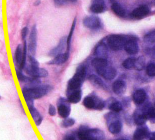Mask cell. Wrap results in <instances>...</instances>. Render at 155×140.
Instances as JSON below:
<instances>
[{"mask_svg": "<svg viewBox=\"0 0 155 140\" xmlns=\"http://www.w3.org/2000/svg\"><path fill=\"white\" fill-rule=\"evenodd\" d=\"M144 40L148 42H155V30L146 35L144 37Z\"/></svg>", "mask_w": 155, "mask_h": 140, "instance_id": "74e56055", "label": "cell"}, {"mask_svg": "<svg viewBox=\"0 0 155 140\" xmlns=\"http://www.w3.org/2000/svg\"><path fill=\"white\" fill-rule=\"evenodd\" d=\"M88 133L90 135L96 140H104L105 136L103 132L98 129H89Z\"/></svg>", "mask_w": 155, "mask_h": 140, "instance_id": "7402d4cb", "label": "cell"}, {"mask_svg": "<svg viewBox=\"0 0 155 140\" xmlns=\"http://www.w3.org/2000/svg\"><path fill=\"white\" fill-rule=\"evenodd\" d=\"M49 114L50 116H55V114H56V108L53 105L50 104L49 107Z\"/></svg>", "mask_w": 155, "mask_h": 140, "instance_id": "7bdbcfd3", "label": "cell"}, {"mask_svg": "<svg viewBox=\"0 0 155 140\" xmlns=\"http://www.w3.org/2000/svg\"><path fill=\"white\" fill-rule=\"evenodd\" d=\"M147 116L146 113H137L135 116L134 121L137 125H143L146 121Z\"/></svg>", "mask_w": 155, "mask_h": 140, "instance_id": "83f0119b", "label": "cell"}, {"mask_svg": "<svg viewBox=\"0 0 155 140\" xmlns=\"http://www.w3.org/2000/svg\"><path fill=\"white\" fill-rule=\"evenodd\" d=\"M16 73H17V79L20 82H27V81L30 82V81L31 79L29 78V77L25 76L21 71H17Z\"/></svg>", "mask_w": 155, "mask_h": 140, "instance_id": "e575fe53", "label": "cell"}, {"mask_svg": "<svg viewBox=\"0 0 155 140\" xmlns=\"http://www.w3.org/2000/svg\"><path fill=\"white\" fill-rule=\"evenodd\" d=\"M146 97V94L142 89L137 90L133 94V100L136 104H143Z\"/></svg>", "mask_w": 155, "mask_h": 140, "instance_id": "9a60e30c", "label": "cell"}, {"mask_svg": "<svg viewBox=\"0 0 155 140\" xmlns=\"http://www.w3.org/2000/svg\"><path fill=\"white\" fill-rule=\"evenodd\" d=\"M122 140H126V139H122Z\"/></svg>", "mask_w": 155, "mask_h": 140, "instance_id": "7dc6e473", "label": "cell"}, {"mask_svg": "<svg viewBox=\"0 0 155 140\" xmlns=\"http://www.w3.org/2000/svg\"><path fill=\"white\" fill-rule=\"evenodd\" d=\"M66 43L67 45V38L63 37L61 38L58 46L51 51L49 55L51 56H57L59 54H61V52L65 48Z\"/></svg>", "mask_w": 155, "mask_h": 140, "instance_id": "4fadbf2b", "label": "cell"}, {"mask_svg": "<svg viewBox=\"0 0 155 140\" xmlns=\"http://www.w3.org/2000/svg\"><path fill=\"white\" fill-rule=\"evenodd\" d=\"M83 104L88 109H95L97 106L95 99L90 96H87L84 99Z\"/></svg>", "mask_w": 155, "mask_h": 140, "instance_id": "484cf974", "label": "cell"}, {"mask_svg": "<svg viewBox=\"0 0 155 140\" xmlns=\"http://www.w3.org/2000/svg\"><path fill=\"white\" fill-rule=\"evenodd\" d=\"M95 53L97 56V58L105 59L108 55V51L106 45L104 43H100L97 46Z\"/></svg>", "mask_w": 155, "mask_h": 140, "instance_id": "ac0fdd59", "label": "cell"}, {"mask_svg": "<svg viewBox=\"0 0 155 140\" xmlns=\"http://www.w3.org/2000/svg\"><path fill=\"white\" fill-rule=\"evenodd\" d=\"M150 10L148 6L143 5L134 10L132 13V15L136 19H141L146 17L147 14H148Z\"/></svg>", "mask_w": 155, "mask_h": 140, "instance_id": "9c48e42d", "label": "cell"}, {"mask_svg": "<svg viewBox=\"0 0 155 140\" xmlns=\"http://www.w3.org/2000/svg\"><path fill=\"white\" fill-rule=\"evenodd\" d=\"M22 94L25 100V102L27 103L28 108L30 109L31 107H34V99L32 97H31L23 89H22Z\"/></svg>", "mask_w": 155, "mask_h": 140, "instance_id": "f546056e", "label": "cell"}, {"mask_svg": "<svg viewBox=\"0 0 155 140\" xmlns=\"http://www.w3.org/2000/svg\"><path fill=\"white\" fill-rule=\"evenodd\" d=\"M64 140H76V139L74 136H73L69 135V136H66Z\"/></svg>", "mask_w": 155, "mask_h": 140, "instance_id": "ee69618b", "label": "cell"}, {"mask_svg": "<svg viewBox=\"0 0 155 140\" xmlns=\"http://www.w3.org/2000/svg\"><path fill=\"white\" fill-rule=\"evenodd\" d=\"M89 128L85 126H81L78 131V137L80 140H96L89 134Z\"/></svg>", "mask_w": 155, "mask_h": 140, "instance_id": "2e32d148", "label": "cell"}, {"mask_svg": "<svg viewBox=\"0 0 155 140\" xmlns=\"http://www.w3.org/2000/svg\"><path fill=\"white\" fill-rule=\"evenodd\" d=\"M111 8H112V10L114 11V13L117 14V16L120 17H124V15L126 14L125 10L124 9V8L120 4L115 3L112 4Z\"/></svg>", "mask_w": 155, "mask_h": 140, "instance_id": "cb8c5ba5", "label": "cell"}, {"mask_svg": "<svg viewBox=\"0 0 155 140\" xmlns=\"http://www.w3.org/2000/svg\"><path fill=\"white\" fill-rule=\"evenodd\" d=\"M97 72L99 75L102 76L107 80L114 79L117 74L116 70L112 67L108 66V65L102 68L97 69Z\"/></svg>", "mask_w": 155, "mask_h": 140, "instance_id": "5b68a950", "label": "cell"}, {"mask_svg": "<svg viewBox=\"0 0 155 140\" xmlns=\"http://www.w3.org/2000/svg\"><path fill=\"white\" fill-rule=\"evenodd\" d=\"M29 61L30 62V65L34 66V67H38L39 66V63H38V61L32 56H29Z\"/></svg>", "mask_w": 155, "mask_h": 140, "instance_id": "60d3db41", "label": "cell"}, {"mask_svg": "<svg viewBox=\"0 0 155 140\" xmlns=\"http://www.w3.org/2000/svg\"><path fill=\"white\" fill-rule=\"evenodd\" d=\"M64 101H63V103H61L58 106V113L61 117L63 118H67L69 114H70V107L64 103Z\"/></svg>", "mask_w": 155, "mask_h": 140, "instance_id": "d6986e66", "label": "cell"}, {"mask_svg": "<svg viewBox=\"0 0 155 140\" xmlns=\"http://www.w3.org/2000/svg\"><path fill=\"white\" fill-rule=\"evenodd\" d=\"M82 96V92L81 91L78 90L73 91L68 94V100L69 103H71L73 104H76L79 103Z\"/></svg>", "mask_w": 155, "mask_h": 140, "instance_id": "e0dca14e", "label": "cell"}, {"mask_svg": "<svg viewBox=\"0 0 155 140\" xmlns=\"http://www.w3.org/2000/svg\"><path fill=\"white\" fill-rule=\"evenodd\" d=\"M27 45L26 40H24V57H23V60L21 62V64L20 65V68L23 69L26 64V59H27Z\"/></svg>", "mask_w": 155, "mask_h": 140, "instance_id": "836d02e7", "label": "cell"}, {"mask_svg": "<svg viewBox=\"0 0 155 140\" xmlns=\"http://www.w3.org/2000/svg\"><path fill=\"white\" fill-rule=\"evenodd\" d=\"M145 65V62L143 57H139L137 60H136L134 67L138 71H141L142 70Z\"/></svg>", "mask_w": 155, "mask_h": 140, "instance_id": "1f68e13d", "label": "cell"}, {"mask_svg": "<svg viewBox=\"0 0 155 140\" xmlns=\"http://www.w3.org/2000/svg\"><path fill=\"white\" fill-rule=\"evenodd\" d=\"M91 64L97 70L107 65V61L106 59H104L96 58L92 60Z\"/></svg>", "mask_w": 155, "mask_h": 140, "instance_id": "d4e9b609", "label": "cell"}, {"mask_svg": "<svg viewBox=\"0 0 155 140\" xmlns=\"http://www.w3.org/2000/svg\"><path fill=\"white\" fill-rule=\"evenodd\" d=\"M90 81L93 84H94L96 86L102 87L104 85V83L100 79L99 77L95 75H91L90 77Z\"/></svg>", "mask_w": 155, "mask_h": 140, "instance_id": "4dcf8cb0", "label": "cell"}, {"mask_svg": "<svg viewBox=\"0 0 155 140\" xmlns=\"http://www.w3.org/2000/svg\"><path fill=\"white\" fill-rule=\"evenodd\" d=\"M28 110L35 124L37 126H39L43 120V118L34 107H31L28 109Z\"/></svg>", "mask_w": 155, "mask_h": 140, "instance_id": "ffe728a7", "label": "cell"}, {"mask_svg": "<svg viewBox=\"0 0 155 140\" xmlns=\"http://www.w3.org/2000/svg\"><path fill=\"white\" fill-rule=\"evenodd\" d=\"M76 18H75L73 24L71 26V28L70 29V31H69V33L67 37V49H68V51L69 50V48H70V45H71V40H72V37H73V33L75 30V27H76Z\"/></svg>", "mask_w": 155, "mask_h": 140, "instance_id": "4316f807", "label": "cell"}, {"mask_svg": "<svg viewBox=\"0 0 155 140\" xmlns=\"http://www.w3.org/2000/svg\"><path fill=\"white\" fill-rule=\"evenodd\" d=\"M83 25L89 29L96 30L101 26V21L97 17H88L83 20Z\"/></svg>", "mask_w": 155, "mask_h": 140, "instance_id": "52a82bcc", "label": "cell"}, {"mask_svg": "<svg viewBox=\"0 0 155 140\" xmlns=\"http://www.w3.org/2000/svg\"><path fill=\"white\" fill-rule=\"evenodd\" d=\"M105 8L104 0H94L90 7V10L94 13H101L105 11Z\"/></svg>", "mask_w": 155, "mask_h": 140, "instance_id": "30bf717a", "label": "cell"}, {"mask_svg": "<svg viewBox=\"0 0 155 140\" xmlns=\"http://www.w3.org/2000/svg\"><path fill=\"white\" fill-rule=\"evenodd\" d=\"M26 73L32 76L35 78H41V77H47L49 73L47 70L43 68H39V67H34L32 65H28L25 68Z\"/></svg>", "mask_w": 155, "mask_h": 140, "instance_id": "277c9868", "label": "cell"}, {"mask_svg": "<svg viewBox=\"0 0 155 140\" xmlns=\"http://www.w3.org/2000/svg\"><path fill=\"white\" fill-rule=\"evenodd\" d=\"M127 41L126 38L124 36L120 35H112L108 38V44L112 50L118 51L124 47Z\"/></svg>", "mask_w": 155, "mask_h": 140, "instance_id": "3957f363", "label": "cell"}, {"mask_svg": "<svg viewBox=\"0 0 155 140\" xmlns=\"http://www.w3.org/2000/svg\"><path fill=\"white\" fill-rule=\"evenodd\" d=\"M86 74L87 69L84 66L80 65L77 68L76 74L68 82V93H71L73 91L80 90Z\"/></svg>", "mask_w": 155, "mask_h": 140, "instance_id": "6da1fadb", "label": "cell"}, {"mask_svg": "<svg viewBox=\"0 0 155 140\" xmlns=\"http://www.w3.org/2000/svg\"><path fill=\"white\" fill-rule=\"evenodd\" d=\"M122 123L119 121H116L110 124V126H108V130L112 134L115 135L120 133L122 129Z\"/></svg>", "mask_w": 155, "mask_h": 140, "instance_id": "44dd1931", "label": "cell"}, {"mask_svg": "<svg viewBox=\"0 0 155 140\" xmlns=\"http://www.w3.org/2000/svg\"><path fill=\"white\" fill-rule=\"evenodd\" d=\"M24 57V48L21 45H18L15 51V60L18 65H21Z\"/></svg>", "mask_w": 155, "mask_h": 140, "instance_id": "603a6c76", "label": "cell"}, {"mask_svg": "<svg viewBox=\"0 0 155 140\" xmlns=\"http://www.w3.org/2000/svg\"><path fill=\"white\" fill-rule=\"evenodd\" d=\"M28 33V28L27 27H24L21 30V38L23 40H25V38Z\"/></svg>", "mask_w": 155, "mask_h": 140, "instance_id": "b9f144b4", "label": "cell"}, {"mask_svg": "<svg viewBox=\"0 0 155 140\" xmlns=\"http://www.w3.org/2000/svg\"><path fill=\"white\" fill-rule=\"evenodd\" d=\"M69 57V52H66L64 53L59 54L58 56H56L53 60H51L49 62V64L51 65H61L63 64L68 60Z\"/></svg>", "mask_w": 155, "mask_h": 140, "instance_id": "7c38bea8", "label": "cell"}, {"mask_svg": "<svg viewBox=\"0 0 155 140\" xmlns=\"http://www.w3.org/2000/svg\"><path fill=\"white\" fill-rule=\"evenodd\" d=\"M77 2V0H54V3L56 5L61 6L64 4H66L68 2H72L75 3Z\"/></svg>", "mask_w": 155, "mask_h": 140, "instance_id": "f35d334b", "label": "cell"}, {"mask_svg": "<svg viewBox=\"0 0 155 140\" xmlns=\"http://www.w3.org/2000/svg\"><path fill=\"white\" fill-rule=\"evenodd\" d=\"M37 27L34 25L31 30L29 37V51L32 54V56L35 53L37 49Z\"/></svg>", "mask_w": 155, "mask_h": 140, "instance_id": "8992f818", "label": "cell"}, {"mask_svg": "<svg viewBox=\"0 0 155 140\" xmlns=\"http://www.w3.org/2000/svg\"><path fill=\"white\" fill-rule=\"evenodd\" d=\"M146 114L147 116V118H150L151 119L155 118V109L153 107L150 108Z\"/></svg>", "mask_w": 155, "mask_h": 140, "instance_id": "ab89813d", "label": "cell"}, {"mask_svg": "<svg viewBox=\"0 0 155 140\" xmlns=\"http://www.w3.org/2000/svg\"><path fill=\"white\" fill-rule=\"evenodd\" d=\"M52 89V87L49 85H41V86L35 87L30 89H23V90H24L27 94L34 99H39L45 95H47Z\"/></svg>", "mask_w": 155, "mask_h": 140, "instance_id": "7a4b0ae2", "label": "cell"}, {"mask_svg": "<svg viewBox=\"0 0 155 140\" xmlns=\"http://www.w3.org/2000/svg\"><path fill=\"white\" fill-rule=\"evenodd\" d=\"M40 4H41V1H40V0H37L36 2L34 3V5L35 6H38V5H39Z\"/></svg>", "mask_w": 155, "mask_h": 140, "instance_id": "bcb514c9", "label": "cell"}, {"mask_svg": "<svg viewBox=\"0 0 155 140\" xmlns=\"http://www.w3.org/2000/svg\"><path fill=\"white\" fill-rule=\"evenodd\" d=\"M126 52L130 55H134L139 51V46L137 42L134 39L128 40L124 46Z\"/></svg>", "mask_w": 155, "mask_h": 140, "instance_id": "ba28073f", "label": "cell"}, {"mask_svg": "<svg viewBox=\"0 0 155 140\" xmlns=\"http://www.w3.org/2000/svg\"><path fill=\"white\" fill-rule=\"evenodd\" d=\"M109 109L112 111L117 113V112H120L122 110V106L120 103L115 102V103L112 104L111 105H110Z\"/></svg>", "mask_w": 155, "mask_h": 140, "instance_id": "d6a6232c", "label": "cell"}, {"mask_svg": "<svg viewBox=\"0 0 155 140\" xmlns=\"http://www.w3.org/2000/svg\"><path fill=\"white\" fill-rule=\"evenodd\" d=\"M112 90L115 94L117 95H122L126 92V84L122 81H117L114 83Z\"/></svg>", "mask_w": 155, "mask_h": 140, "instance_id": "8fae6325", "label": "cell"}, {"mask_svg": "<svg viewBox=\"0 0 155 140\" xmlns=\"http://www.w3.org/2000/svg\"><path fill=\"white\" fill-rule=\"evenodd\" d=\"M75 123L74 119L73 118H67L65 119L63 122H62V126L64 128H68V127H70L74 125V124Z\"/></svg>", "mask_w": 155, "mask_h": 140, "instance_id": "8d00e7d4", "label": "cell"}, {"mask_svg": "<svg viewBox=\"0 0 155 140\" xmlns=\"http://www.w3.org/2000/svg\"><path fill=\"white\" fill-rule=\"evenodd\" d=\"M146 72L149 76H155V64H150L146 67Z\"/></svg>", "mask_w": 155, "mask_h": 140, "instance_id": "d590c367", "label": "cell"}, {"mask_svg": "<svg viewBox=\"0 0 155 140\" xmlns=\"http://www.w3.org/2000/svg\"><path fill=\"white\" fill-rule=\"evenodd\" d=\"M150 136L148 129L145 127L137 128L134 134V140H143Z\"/></svg>", "mask_w": 155, "mask_h": 140, "instance_id": "5bb4252c", "label": "cell"}, {"mask_svg": "<svg viewBox=\"0 0 155 140\" xmlns=\"http://www.w3.org/2000/svg\"><path fill=\"white\" fill-rule=\"evenodd\" d=\"M150 140H155V132H153L150 135Z\"/></svg>", "mask_w": 155, "mask_h": 140, "instance_id": "f6af8a7d", "label": "cell"}, {"mask_svg": "<svg viewBox=\"0 0 155 140\" xmlns=\"http://www.w3.org/2000/svg\"><path fill=\"white\" fill-rule=\"evenodd\" d=\"M135 62H136V59L134 58H133V57L128 58L127 59L124 61L122 65L126 69H130L134 67Z\"/></svg>", "mask_w": 155, "mask_h": 140, "instance_id": "f1b7e54d", "label": "cell"}]
</instances>
